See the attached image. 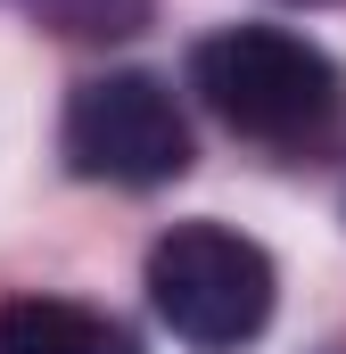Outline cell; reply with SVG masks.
I'll return each mask as SVG.
<instances>
[{
	"instance_id": "obj_4",
	"label": "cell",
	"mask_w": 346,
	"mask_h": 354,
	"mask_svg": "<svg viewBox=\"0 0 346 354\" xmlns=\"http://www.w3.org/2000/svg\"><path fill=\"white\" fill-rule=\"evenodd\" d=\"M0 354H140L132 330L75 297H8L0 305Z\"/></svg>"
},
{
	"instance_id": "obj_3",
	"label": "cell",
	"mask_w": 346,
	"mask_h": 354,
	"mask_svg": "<svg viewBox=\"0 0 346 354\" xmlns=\"http://www.w3.org/2000/svg\"><path fill=\"white\" fill-rule=\"evenodd\" d=\"M66 165L83 181L157 189L190 174V124L157 75H91L66 99Z\"/></svg>"
},
{
	"instance_id": "obj_6",
	"label": "cell",
	"mask_w": 346,
	"mask_h": 354,
	"mask_svg": "<svg viewBox=\"0 0 346 354\" xmlns=\"http://www.w3.org/2000/svg\"><path fill=\"white\" fill-rule=\"evenodd\" d=\"M305 8H313V0H305Z\"/></svg>"
},
{
	"instance_id": "obj_2",
	"label": "cell",
	"mask_w": 346,
	"mask_h": 354,
	"mask_svg": "<svg viewBox=\"0 0 346 354\" xmlns=\"http://www.w3.org/2000/svg\"><path fill=\"white\" fill-rule=\"evenodd\" d=\"M272 297H280L272 256L231 223H173L149 248V305L198 354H239L248 338H264Z\"/></svg>"
},
{
	"instance_id": "obj_5",
	"label": "cell",
	"mask_w": 346,
	"mask_h": 354,
	"mask_svg": "<svg viewBox=\"0 0 346 354\" xmlns=\"http://www.w3.org/2000/svg\"><path fill=\"white\" fill-rule=\"evenodd\" d=\"M33 8V25H50L58 41H132L149 17H157V0H25Z\"/></svg>"
},
{
	"instance_id": "obj_1",
	"label": "cell",
	"mask_w": 346,
	"mask_h": 354,
	"mask_svg": "<svg viewBox=\"0 0 346 354\" xmlns=\"http://www.w3.org/2000/svg\"><path fill=\"white\" fill-rule=\"evenodd\" d=\"M190 91L256 149L305 157L346 124V75L330 50L280 25H223L190 50Z\"/></svg>"
}]
</instances>
